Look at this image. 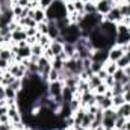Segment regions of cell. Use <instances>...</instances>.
Masks as SVG:
<instances>
[{"mask_svg": "<svg viewBox=\"0 0 130 130\" xmlns=\"http://www.w3.org/2000/svg\"><path fill=\"white\" fill-rule=\"evenodd\" d=\"M68 17V12L65 9V2L64 0H53L48 9H45V18L47 21H58Z\"/></svg>", "mask_w": 130, "mask_h": 130, "instance_id": "6da1fadb", "label": "cell"}, {"mask_svg": "<svg viewBox=\"0 0 130 130\" xmlns=\"http://www.w3.org/2000/svg\"><path fill=\"white\" fill-rule=\"evenodd\" d=\"M61 36L64 39V44L65 42H70V44H76L77 39L82 36V30L77 24H70L67 26L65 29L61 30Z\"/></svg>", "mask_w": 130, "mask_h": 130, "instance_id": "7a4b0ae2", "label": "cell"}, {"mask_svg": "<svg viewBox=\"0 0 130 130\" xmlns=\"http://www.w3.org/2000/svg\"><path fill=\"white\" fill-rule=\"evenodd\" d=\"M127 42H130V27L118 23L117 24V38H115V45H126Z\"/></svg>", "mask_w": 130, "mask_h": 130, "instance_id": "3957f363", "label": "cell"}, {"mask_svg": "<svg viewBox=\"0 0 130 130\" xmlns=\"http://www.w3.org/2000/svg\"><path fill=\"white\" fill-rule=\"evenodd\" d=\"M62 91H64V82L56 80V82H48L47 92L48 95L58 103H62Z\"/></svg>", "mask_w": 130, "mask_h": 130, "instance_id": "277c9868", "label": "cell"}, {"mask_svg": "<svg viewBox=\"0 0 130 130\" xmlns=\"http://www.w3.org/2000/svg\"><path fill=\"white\" fill-rule=\"evenodd\" d=\"M64 68L67 71H70L73 76H80L83 73V62L79 58H70L65 61Z\"/></svg>", "mask_w": 130, "mask_h": 130, "instance_id": "5b68a950", "label": "cell"}, {"mask_svg": "<svg viewBox=\"0 0 130 130\" xmlns=\"http://www.w3.org/2000/svg\"><path fill=\"white\" fill-rule=\"evenodd\" d=\"M8 71L15 77V79H24V76H26V67L23 64H20V62H11L9 67H8Z\"/></svg>", "mask_w": 130, "mask_h": 130, "instance_id": "8992f818", "label": "cell"}, {"mask_svg": "<svg viewBox=\"0 0 130 130\" xmlns=\"http://www.w3.org/2000/svg\"><path fill=\"white\" fill-rule=\"evenodd\" d=\"M91 61L92 62H100V64H106L109 61V50L107 48H97L92 52L91 55Z\"/></svg>", "mask_w": 130, "mask_h": 130, "instance_id": "52a82bcc", "label": "cell"}, {"mask_svg": "<svg viewBox=\"0 0 130 130\" xmlns=\"http://www.w3.org/2000/svg\"><path fill=\"white\" fill-rule=\"evenodd\" d=\"M95 6H97V12L104 17L112 8L117 6V3H115V0H98L97 3H95Z\"/></svg>", "mask_w": 130, "mask_h": 130, "instance_id": "ba28073f", "label": "cell"}, {"mask_svg": "<svg viewBox=\"0 0 130 130\" xmlns=\"http://www.w3.org/2000/svg\"><path fill=\"white\" fill-rule=\"evenodd\" d=\"M123 14H121V11H120V8L118 6H115V8H112L106 15H104V20H107V21H110V23H115V24H118V23H121L123 21Z\"/></svg>", "mask_w": 130, "mask_h": 130, "instance_id": "9c48e42d", "label": "cell"}, {"mask_svg": "<svg viewBox=\"0 0 130 130\" xmlns=\"http://www.w3.org/2000/svg\"><path fill=\"white\" fill-rule=\"evenodd\" d=\"M80 106L82 107H89V106H94L95 104V92L94 91H88V92H83L80 95Z\"/></svg>", "mask_w": 130, "mask_h": 130, "instance_id": "30bf717a", "label": "cell"}, {"mask_svg": "<svg viewBox=\"0 0 130 130\" xmlns=\"http://www.w3.org/2000/svg\"><path fill=\"white\" fill-rule=\"evenodd\" d=\"M124 55H126V52H124V48L121 45H113V47L109 48V61H112V62H117Z\"/></svg>", "mask_w": 130, "mask_h": 130, "instance_id": "8fae6325", "label": "cell"}, {"mask_svg": "<svg viewBox=\"0 0 130 130\" xmlns=\"http://www.w3.org/2000/svg\"><path fill=\"white\" fill-rule=\"evenodd\" d=\"M47 24H48V33L47 35L50 36L52 41L61 36V29L56 26V21H47Z\"/></svg>", "mask_w": 130, "mask_h": 130, "instance_id": "7c38bea8", "label": "cell"}, {"mask_svg": "<svg viewBox=\"0 0 130 130\" xmlns=\"http://www.w3.org/2000/svg\"><path fill=\"white\" fill-rule=\"evenodd\" d=\"M27 39V33H26V30H24V27H18L17 30H14L12 32V42H20V41H26Z\"/></svg>", "mask_w": 130, "mask_h": 130, "instance_id": "4fadbf2b", "label": "cell"}, {"mask_svg": "<svg viewBox=\"0 0 130 130\" xmlns=\"http://www.w3.org/2000/svg\"><path fill=\"white\" fill-rule=\"evenodd\" d=\"M14 80H15V77H14L9 71H3V73L0 74V85H2V86H9Z\"/></svg>", "mask_w": 130, "mask_h": 130, "instance_id": "5bb4252c", "label": "cell"}, {"mask_svg": "<svg viewBox=\"0 0 130 130\" xmlns=\"http://www.w3.org/2000/svg\"><path fill=\"white\" fill-rule=\"evenodd\" d=\"M86 113V109L85 107H79L76 112H73V120H74V126H80L82 124V120Z\"/></svg>", "mask_w": 130, "mask_h": 130, "instance_id": "9a60e30c", "label": "cell"}, {"mask_svg": "<svg viewBox=\"0 0 130 130\" xmlns=\"http://www.w3.org/2000/svg\"><path fill=\"white\" fill-rule=\"evenodd\" d=\"M50 50L53 52L55 56H58V55H61V53L64 52V44H62L61 41H58V39H53L52 44H50Z\"/></svg>", "mask_w": 130, "mask_h": 130, "instance_id": "2e32d148", "label": "cell"}, {"mask_svg": "<svg viewBox=\"0 0 130 130\" xmlns=\"http://www.w3.org/2000/svg\"><path fill=\"white\" fill-rule=\"evenodd\" d=\"M74 97H76V91L71 89V88L64 86V91H62V103H70Z\"/></svg>", "mask_w": 130, "mask_h": 130, "instance_id": "e0dca14e", "label": "cell"}, {"mask_svg": "<svg viewBox=\"0 0 130 130\" xmlns=\"http://www.w3.org/2000/svg\"><path fill=\"white\" fill-rule=\"evenodd\" d=\"M33 20H35L36 23H42V21H45V20H47V18H45V11L41 9V8L33 9Z\"/></svg>", "mask_w": 130, "mask_h": 130, "instance_id": "ac0fdd59", "label": "cell"}, {"mask_svg": "<svg viewBox=\"0 0 130 130\" xmlns=\"http://www.w3.org/2000/svg\"><path fill=\"white\" fill-rule=\"evenodd\" d=\"M117 113L129 120V118H130V103H124L123 106L117 107Z\"/></svg>", "mask_w": 130, "mask_h": 130, "instance_id": "d6986e66", "label": "cell"}, {"mask_svg": "<svg viewBox=\"0 0 130 130\" xmlns=\"http://www.w3.org/2000/svg\"><path fill=\"white\" fill-rule=\"evenodd\" d=\"M64 65H65V61L61 56H55V58L52 59V68L56 70V71H61V70L64 68Z\"/></svg>", "mask_w": 130, "mask_h": 130, "instance_id": "ffe728a7", "label": "cell"}, {"mask_svg": "<svg viewBox=\"0 0 130 130\" xmlns=\"http://www.w3.org/2000/svg\"><path fill=\"white\" fill-rule=\"evenodd\" d=\"M103 83V80L98 77L97 74H92L89 79H88V85H89V88H91V91H94L95 88H97L98 85H101Z\"/></svg>", "mask_w": 130, "mask_h": 130, "instance_id": "44dd1931", "label": "cell"}, {"mask_svg": "<svg viewBox=\"0 0 130 130\" xmlns=\"http://www.w3.org/2000/svg\"><path fill=\"white\" fill-rule=\"evenodd\" d=\"M18 92L12 89L11 86H5V100H17Z\"/></svg>", "mask_w": 130, "mask_h": 130, "instance_id": "7402d4cb", "label": "cell"}, {"mask_svg": "<svg viewBox=\"0 0 130 130\" xmlns=\"http://www.w3.org/2000/svg\"><path fill=\"white\" fill-rule=\"evenodd\" d=\"M103 68L106 70V73H107V74H110V76H112V74H113V73H115V71L118 70V65H117V62L107 61V62L104 64V67H103Z\"/></svg>", "mask_w": 130, "mask_h": 130, "instance_id": "603a6c76", "label": "cell"}, {"mask_svg": "<svg viewBox=\"0 0 130 130\" xmlns=\"http://www.w3.org/2000/svg\"><path fill=\"white\" fill-rule=\"evenodd\" d=\"M112 76H113V79H115V83H120V85H121V82H123V80H124V77H126V73H124V70H123V68H118Z\"/></svg>", "mask_w": 130, "mask_h": 130, "instance_id": "cb8c5ba5", "label": "cell"}, {"mask_svg": "<svg viewBox=\"0 0 130 130\" xmlns=\"http://www.w3.org/2000/svg\"><path fill=\"white\" fill-rule=\"evenodd\" d=\"M30 50H32V56H36V58H41L42 55H44V48L36 42V44H33L30 45Z\"/></svg>", "mask_w": 130, "mask_h": 130, "instance_id": "d4e9b609", "label": "cell"}, {"mask_svg": "<svg viewBox=\"0 0 130 130\" xmlns=\"http://www.w3.org/2000/svg\"><path fill=\"white\" fill-rule=\"evenodd\" d=\"M126 121H127V118H124V117L118 115V117H117V120H115V130H124Z\"/></svg>", "mask_w": 130, "mask_h": 130, "instance_id": "484cf974", "label": "cell"}, {"mask_svg": "<svg viewBox=\"0 0 130 130\" xmlns=\"http://www.w3.org/2000/svg\"><path fill=\"white\" fill-rule=\"evenodd\" d=\"M112 103H113V109H117V107L123 106V104L126 103L124 95H113V97H112Z\"/></svg>", "mask_w": 130, "mask_h": 130, "instance_id": "4316f807", "label": "cell"}, {"mask_svg": "<svg viewBox=\"0 0 130 130\" xmlns=\"http://www.w3.org/2000/svg\"><path fill=\"white\" fill-rule=\"evenodd\" d=\"M36 29H38V32L41 33V35H47V33H48V24H47V20L42 21V23H38V24H36Z\"/></svg>", "mask_w": 130, "mask_h": 130, "instance_id": "83f0119b", "label": "cell"}, {"mask_svg": "<svg viewBox=\"0 0 130 130\" xmlns=\"http://www.w3.org/2000/svg\"><path fill=\"white\" fill-rule=\"evenodd\" d=\"M95 12H97V6H95V3L86 2V3H85V14H95Z\"/></svg>", "mask_w": 130, "mask_h": 130, "instance_id": "f1b7e54d", "label": "cell"}, {"mask_svg": "<svg viewBox=\"0 0 130 130\" xmlns=\"http://www.w3.org/2000/svg\"><path fill=\"white\" fill-rule=\"evenodd\" d=\"M103 67H104V65L100 64V62H92L91 67H89V70H91V73H92V74H98V73L103 70Z\"/></svg>", "mask_w": 130, "mask_h": 130, "instance_id": "f546056e", "label": "cell"}, {"mask_svg": "<svg viewBox=\"0 0 130 130\" xmlns=\"http://www.w3.org/2000/svg\"><path fill=\"white\" fill-rule=\"evenodd\" d=\"M117 65H118V68H123V70H124V68H126L127 65H130L129 58H127V56L124 55V56H123L121 59H118V61H117Z\"/></svg>", "mask_w": 130, "mask_h": 130, "instance_id": "4dcf8cb0", "label": "cell"}, {"mask_svg": "<svg viewBox=\"0 0 130 130\" xmlns=\"http://www.w3.org/2000/svg\"><path fill=\"white\" fill-rule=\"evenodd\" d=\"M74 8H76V12L79 14H85V3L80 2V0H74Z\"/></svg>", "mask_w": 130, "mask_h": 130, "instance_id": "1f68e13d", "label": "cell"}, {"mask_svg": "<svg viewBox=\"0 0 130 130\" xmlns=\"http://www.w3.org/2000/svg\"><path fill=\"white\" fill-rule=\"evenodd\" d=\"M103 83L110 89V88H113V85H115V79H113V76H110V74H107V77L103 80Z\"/></svg>", "mask_w": 130, "mask_h": 130, "instance_id": "d6a6232c", "label": "cell"}, {"mask_svg": "<svg viewBox=\"0 0 130 130\" xmlns=\"http://www.w3.org/2000/svg\"><path fill=\"white\" fill-rule=\"evenodd\" d=\"M65 9H67V12H68V14L76 12V8H74V0H67V2H65Z\"/></svg>", "mask_w": 130, "mask_h": 130, "instance_id": "836d02e7", "label": "cell"}, {"mask_svg": "<svg viewBox=\"0 0 130 130\" xmlns=\"http://www.w3.org/2000/svg\"><path fill=\"white\" fill-rule=\"evenodd\" d=\"M56 80H59V71L52 68V71L48 73V82H56Z\"/></svg>", "mask_w": 130, "mask_h": 130, "instance_id": "e575fe53", "label": "cell"}, {"mask_svg": "<svg viewBox=\"0 0 130 130\" xmlns=\"http://www.w3.org/2000/svg\"><path fill=\"white\" fill-rule=\"evenodd\" d=\"M106 91H107V86H106L104 83H101V85H98L97 88L94 89V92H95V94H104Z\"/></svg>", "mask_w": 130, "mask_h": 130, "instance_id": "d590c367", "label": "cell"}, {"mask_svg": "<svg viewBox=\"0 0 130 130\" xmlns=\"http://www.w3.org/2000/svg\"><path fill=\"white\" fill-rule=\"evenodd\" d=\"M11 62H8V61H5V59H0V71L3 73V71H8V67H9Z\"/></svg>", "mask_w": 130, "mask_h": 130, "instance_id": "8d00e7d4", "label": "cell"}, {"mask_svg": "<svg viewBox=\"0 0 130 130\" xmlns=\"http://www.w3.org/2000/svg\"><path fill=\"white\" fill-rule=\"evenodd\" d=\"M24 30L27 33V36H36V33H38V29L36 27H26Z\"/></svg>", "mask_w": 130, "mask_h": 130, "instance_id": "74e56055", "label": "cell"}, {"mask_svg": "<svg viewBox=\"0 0 130 130\" xmlns=\"http://www.w3.org/2000/svg\"><path fill=\"white\" fill-rule=\"evenodd\" d=\"M15 5H18V6H21V8H29V6H30V0H18Z\"/></svg>", "mask_w": 130, "mask_h": 130, "instance_id": "f35d334b", "label": "cell"}, {"mask_svg": "<svg viewBox=\"0 0 130 130\" xmlns=\"http://www.w3.org/2000/svg\"><path fill=\"white\" fill-rule=\"evenodd\" d=\"M97 76H98V77H100V79H101V80H104V79H106V77H107V73H106V70H104V68H103V70H101V71H100V73H98Z\"/></svg>", "mask_w": 130, "mask_h": 130, "instance_id": "ab89813d", "label": "cell"}, {"mask_svg": "<svg viewBox=\"0 0 130 130\" xmlns=\"http://www.w3.org/2000/svg\"><path fill=\"white\" fill-rule=\"evenodd\" d=\"M8 113V106L5 104L3 107H0V115H6Z\"/></svg>", "mask_w": 130, "mask_h": 130, "instance_id": "60d3db41", "label": "cell"}, {"mask_svg": "<svg viewBox=\"0 0 130 130\" xmlns=\"http://www.w3.org/2000/svg\"><path fill=\"white\" fill-rule=\"evenodd\" d=\"M124 100H126V103H130V89L124 92Z\"/></svg>", "mask_w": 130, "mask_h": 130, "instance_id": "b9f144b4", "label": "cell"}, {"mask_svg": "<svg viewBox=\"0 0 130 130\" xmlns=\"http://www.w3.org/2000/svg\"><path fill=\"white\" fill-rule=\"evenodd\" d=\"M0 100H5V86L0 85Z\"/></svg>", "mask_w": 130, "mask_h": 130, "instance_id": "7bdbcfd3", "label": "cell"}, {"mask_svg": "<svg viewBox=\"0 0 130 130\" xmlns=\"http://www.w3.org/2000/svg\"><path fill=\"white\" fill-rule=\"evenodd\" d=\"M123 48H124V52H126V53H130V42H127L126 45H123Z\"/></svg>", "mask_w": 130, "mask_h": 130, "instance_id": "ee69618b", "label": "cell"}, {"mask_svg": "<svg viewBox=\"0 0 130 130\" xmlns=\"http://www.w3.org/2000/svg\"><path fill=\"white\" fill-rule=\"evenodd\" d=\"M124 73H126V76H129L130 77V65H127V67L124 68Z\"/></svg>", "mask_w": 130, "mask_h": 130, "instance_id": "f6af8a7d", "label": "cell"}, {"mask_svg": "<svg viewBox=\"0 0 130 130\" xmlns=\"http://www.w3.org/2000/svg\"><path fill=\"white\" fill-rule=\"evenodd\" d=\"M124 130H130V118L126 121V126H124Z\"/></svg>", "mask_w": 130, "mask_h": 130, "instance_id": "bcb514c9", "label": "cell"}, {"mask_svg": "<svg viewBox=\"0 0 130 130\" xmlns=\"http://www.w3.org/2000/svg\"><path fill=\"white\" fill-rule=\"evenodd\" d=\"M3 45H5V38L0 35V47H3Z\"/></svg>", "mask_w": 130, "mask_h": 130, "instance_id": "7dc6e473", "label": "cell"}, {"mask_svg": "<svg viewBox=\"0 0 130 130\" xmlns=\"http://www.w3.org/2000/svg\"><path fill=\"white\" fill-rule=\"evenodd\" d=\"M5 106V100H0V107H3Z\"/></svg>", "mask_w": 130, "mask_h": 130, "instance_id": "c3c4849f", "label": "cell"}, {"mask_svg": "<svg viewBox=\"0 0 130 130\" xmlns=\"http://www.w3.org/2000/svg\"><path fill=\"white\" fill-rule=\"evenodd\" d=\"M64 130H76V127L73 126V127H67V129H64Z\"/></svg>", "mask_w": 130, "mask_h": 130, "instance_id": "681fc988", "label": "cell"}, {"mask_svg": "<svg viewBox=\"0 0 130 130\" xmlns=\"http://www.w3.org/2000/svg\"><path fill=\"white\" fill-rule=\"evenodd\" d=\"M88 2H91V3H97L98 0H88Z\"/></svg>", "mask_w": 130, "mask_h": 130, "instance_id": "f907efd6", "label": "cell"}, {"mask_svg": "<svg viewBox=\"0 0 130 130\" xmlns=\"http://www.w3.org/2000/svg\"><path fill=\"white\" fill-rule=\"evenodd\" d=\"M126 56H127V58H129V61H130V53H126Z\"/></svg>", "mask_w": 130, "mask_h": 130, "instance_id": "816d5d0a", "label": "cell"}, {"mask_svg": "<svg viewBox=\"0 0 130 130\" xmlns=\"http://www.w3.org/2000/svg\"><path fill=\"white\" fill-rule=\"evenodd\" d=\"M17 2H18V0H12V3H17Z\"/></svg>", "mask_w": 130, "mask_h": 130, "instance_id": "f5cc1de1", "label": "cell"}, {"mask_svg": "<svg viewBox=\"0 0 130 130\" xmlns=\"http://www.w3.org/2000/svg\"><path fill=\"white\" fill-rule=\"evenodd\" d=\"M80 2H83V3H86V2H88V0H80Z\"/></svg>", "mask_w": 130, "mask_h": 130, "instance_id": "db71d44e", "label": "cell"}, {"mask_svg": "<svg viewBox=\"0 0 130 130\" xmlns=\"http://www.w3.org/2000/svg\"><path fill=\"white\" fill-rule=\"evenodd\" d=\"M0 74H2V71H0Z\"/></svg>", "mask_w": 130, "mask_h": 130, "instance_id": "11a10c76", "label": "cell"}, {"mask_svg": "<svg viewBox=\"0 0 130 130\" xmlns=\"http://www.w3.org/2000/svg\"><path fill=\"white\" fill-rule=\"evenodd\" d=\"M64 2H67V0H64Z\"/></svg>", "mask_w": 130, "mask_h": 130, "instance_id": "9f6ffc18", "label": "cell"}, {"mask_svg": "<svg viewBox=\"0 0 130 130\" xmlns=\"http://www.w3.org/2000/svg\"><path fill=\"white\" fill-rule=\"evenodd\" d=\"M115 2H117V0H115Z\"/></svg>", "mask_w": 130, "mask_h": 130, "instance_id": "6f0895ef", "label": "cell"}]
</instances>
